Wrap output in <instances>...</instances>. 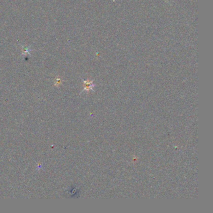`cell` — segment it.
Listing matches in <instances>:
<instances>
[{"label": "cell", "instance_id": "obj_2", "mask_svg": "<svg viewBox=\"0 0 213 213\" xmlns=\"http://www.w3.org/2000/svg\"><path fill=\"white\" fill-rule=\"evenodd\" d=\"M84 88L83 90H87V91H89L90 90H93V87H94V85L93 84V81L90 82V81H84Z\"/></svg>", "mask_w": 213, "mask_h": 213}, {"label": "cell", "instance_id": "obj_3", "mask_svg": "<svg viewBox=\"0 0 213 213\" xmlns=\"http://www.w3.org/2000/svg\"><path fill=\"white\" fill-rule=\"evenodd\" d=\"M61 83V79H60V78H57V79H56V84H60Z\"/></svg>", "mask_w": 213, "mask_h": 213}, {"label": "cell", "instance_id": "obj_1", "mask_svg": "<svg viewBox=\"0 0 213 213\" xmlns=\"http://www.w3.org/2000/svg\"><path fill=\"white\" fill-rule=\"evenodd\" d=\"M21 49H22V53H21V55H28L29 56H31V53H30V51H32V49H31V47L29 46V47H26V46H24L23 45H21Z\"/></svg>", "mask_w": 213, "mask_h": 213}]
</instances>
